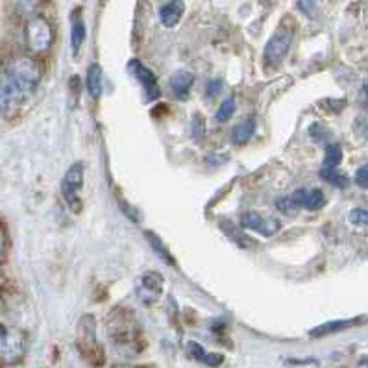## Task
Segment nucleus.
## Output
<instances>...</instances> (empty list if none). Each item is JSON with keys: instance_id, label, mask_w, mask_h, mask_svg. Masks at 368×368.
Here are the masks:
<instances>
[{"instance_id": "nucleus-33", "label": "nucleus", "mask_w": 368, "mask_h": 368, "mask_svg": "<svg viewBox=\"0 0 368 368\" xmlns=\"http://www.w3.org/2000/svg\"><path fill=\"white\" fill-rule=\"evenodd\" d=\"M222 91V81L213 80L207 84V97H217Z\"/></svg>"}, {"instance_id": "nucleus-22", "label": "nucleus", "mask_w": 368, "mask_h": 368, "mask_svg": "<svg viewBox=\"0 0 368 368\" xmlns=\"http://www.w3.org/2000/svg\"><path fill=\"white\" fill-rule=\"evenodd\" d=\"M320 178L326 180L328 184L335 185V187H340V189H345L346 185H348V178H346L342 173H339L337 168L322 167V171H320Z\"/></svg>"}, {"instance_id": "nucleus-10", "label": "nucleus", "mask_w": 368, "mask_h": 368, "mask_svg": "<svg viewBox=\"0 0 368 368\" xmlns=\"http://www.w3.org/2000/svg\"><path fill=\"white\" fill-rule=\"evenodd\" d=\"M241 226L244 230L255 231L259 235L263 237H272L276 235L278 231L282 230V222L276 219H269V217H263V215L253 213V211H248L241 217Z\"/></svg>"}, {"instance_id": "nucleus-13", "label": "nucleus", "mask_w": 368, "mask_h": 368, "mask_svg": "<svg viewBox=\"0 0 368 368\" xmlns=\"http://www.w3.org/2000/svg\"><path fill=\"white\" fill-rule=\"evenodd\" d=\"M187 350H189V356L193 357V359L204 362V365H207V367L217 368V367H220L222 362H224V356H222V354H213V351H207L204 346L198 345V342H195V340L187 342Z\"/></svg>"}, {"instance_id": "nucleus-20", "label": "nucleus", "mask_w": 368, "mask_h": 368, "mask_svg": "<svg viewBox=\"0 0 368 368\" xmlns=\"http://www.w3.org/2000/svg\"><path fill=\"white\" fill-rule=\"evenodd\" d=\"M253 130H255V121H253V119H248V121L241 122L239 126L233 128V132H231V141L235 144L248 143L250 137L253 135Z\"/></svg>"}, {"instance_id": "nucleus-27", "label": "nucleus", "mask_w": 368, "mask_h": 368, "mask_svg": "<svg viewBox=\"0 0 368 368\" xmlns=\"http://www.w3.org/2000/svg\"><path fill=\"white\" fill-rule=\"evenodd\" d=\"M191 133H193V137L196 141H200L204 137V133H206V121H204V117L195 115L193 117V122H191Z\"/></svg>"}, {"instance_id": "nucleus-32", "label": "nucleus", "mask_w": 368, "mask_h": 368, "mask_svg": "<svg viewBox=\"0 0 368 368\" xmlns=\"http://www.w3.org/2000/svg\"><path fill=\"white\" fill-rule=\"evenodd\" d=\"M309 133H311V137L315 139V141H320V143H322L326 137H329V133L326 132L322 126H318V124H313V126H311V130H309Z\"/></svg>"}, {"instance_id": "nucleus-5", "label": "nucleus", "mask_w": 368, "mask_h": 368, "mask_svg": "<svg viewBox=\"0 0 368 368\" xmlns=\"http://www.w3.org/2000/svg\"><path fill=\"white\" fill-rule=\"evenodd\" d=\"M26 335L17 328H0V365L13 367L24 359Z\"/></svg>"}, {"instance_id": "nucleus-9", "label": "nucleus", "mask_w": 368, "mask_h": 368, "mask_svg": "<svg viewBox=\"0 0 368 368\" xmlns=\"http://www.w3.org/2000/svg\"><path fill=\"white\" fill-rule=\"evenodd\" d=\"M163 289H165V278L155 271H148L141 274L135 287V294L141 304L144 305H154L157 300L162 298Z\"/></svg>"}, {"instance_id": "nucleus-18", "label": "nucleus", "mask_w": 368, "mask_h": 368, "mask_svg": "<svg viewBox=\"0 0 368 368\" xmlns=\"http://www.w3.org/2000/svg\"><path fill=\"white\" fill-rule=\"evenodd\" d=\"M144 237H146V241L150 242V246L157 253V258L162 259L163 263H167V265L174 267L176 265V261H174V255L168 252V248L165 246V242L162 241V237H157L152 231H144Z\"/></svg>"}, {"instance_id": "nucleus-16", "label": "nucleus", "mask_w": 368, "mask_h": 368, "mask_svg": "<svg viewBox=\"0 0 368 368\" xmlns=\"http://www.w3.org/2000/svg\"><path fill=\"white\" fill-rule=\"evenodd\" d=\"M70 21H72V26H70V46H72V52L78 54L81 48V45L86 43V23H84V17L80 15V10H76L70 15Z\"/></svg>"}, {"instance_id": "nucleus-14", "label": "nucleus", "mask_w": 368, "mask_h": 368, "mask_svg": "<svg viewBox=\"0 0 368 368\" xmlns=\"http://www.w3.org/2000/svg\"><path fill=\"white\" fill-rule=\"evenodd\" d=\"M193 84H195V75L189 72V70H178V72H174L171 76V89L180 100H185L189 97Z\"/></svg>"}, {"instance_id": "nucleus-34", "label": "nucleus", "mask_w": 368, "mask_h": 368, "mask_svg": "<svg viewBox=\"0 0 368 368\" xmlns=\"http://www.w3.org/2000/svg\"><path fill=\"white\" fill-rule=\"evenodd\" d=\"M345 100H339V102H335V100H326V102L322 104L324 108H328L331 113H337V111H340L342 108H345Z\"/></svg>"}, {"instance_id": "nucleus-24", "label": "nucleus", "mask_w": 368, "mask_h": 368, "mask_svg": "<svg viewBox=\"0 0 368 368\" xmlns=\"http://www.w3.org/2000/svg\"><path fill=\"white\" fill-rule=\"evenodd\" d=\"M235 113V98H226L224 102L220 104V108L217 110V122H228L231 119V115Z\"/></svg>"}, {"instance_id": "nucleus-38", "label": "nucleus", "mask_w": 368, "mask_h": 368, "mask_svg": "<svg viewBox=\"0 0 368 368\" xmlns=\"http://www.w3.org/2000/svg\"><path fill=\"white\" fill-rule=\"evenodd\" d=\"M102 2H108V0H102Z\"/></svg>"}, {"instance_id": "nucleus-3", "label": "nucleus", "mask_w": 368, "mask_h": 368, "mask_svg": "<svg viewBox=\"0 0 368 368\" xmlns=\"http://www.w3.org/2000/svg\"><path fill=\"white\" fill-rule=\"evenodd\" d=\"M6 70L8 75L15 80V84L23 89L26 97L37 89L41 76H43L41 65L32 56H17V58H13Z\"/></svg>"}, {"instance_id": "nucleus-11", "label": "nucleus", "mask_w": 368, "mask_h": 368, "mask_svg": "<svg viewBox=\"0 0 368 368\" xmlns=\"http://www.w3.org/2000/svg\"><path fill=\"white\" fill-rule=\"evenodd\" d=\"M128 67L132 70V75L141 81V86L144 87V93H146V98H148V100H155V98L159 97L157 78H155L154 72H152L146 65H143L141 61H137V59H132Z\"/></svg>"}, {"instance_id": "nucleus-17", "label": "nucleus", "mask_w": 368, "mask_h": 368, "mask_svg": "<svg viewBox=\"0 0 368 368\" xmlns=\"http://www.w3.org/2000/svg\"><path fill=\"white\" fill-rule=\"evenodd\" d=\"M86 87L93 100L100 98V95H102V67H100V64L89 65L86 76Z\"/></svg>"}, {"instance_id": "nucleus-35", "label": "nucleus", "mask_w": 368, "mask_h": 368, "mask_svg": "<svg viewBox=\"0 0 368 368\" xmlns=\"http://www.w3.org/2000/svg\"><path fill=\"white\" fill-rule=\"evenodd\" d=\"M357 368H368V357H362L359 365H357Z\"/></svg>"}, {"instance_id": "nucleus-25", "label": "nucleus", "mask_w": 368, "mask_h": 368, "mask_svg": "<svg viewBox=\"0 0 368 368\" xmlns=\"http://www.w3.org/2000/svg\"><path fill=\"white\" fill-rule=\"evenodd\" d=\"M41 6V0H17V12L23 17H34Z\"/></svg>"}, {"instance_id": "nucleus-36", "label": "nucleus", "mask_w": 368, "mask_h": 368, "mask_svg": "<svg viewBox=\"0 0 368 368\" xmlns=\"http://www.w3.org/2000/svg\"><path fill=\"white\" fill-rule=\"evenodd\" d=\"M113 368H141V367H133V365H115Z\"/></svg>"}, {"instance_id": "nucleus-6", "label": "nucleus", "mask_w": 368, "mask_h": 368, "mask_svg": "<svg viewBox=\"0 0 368 368\" xmlns=\"http://www.w3.org/2000/svg\"><path fill=\"white\" fill-rule=\"evenodd\" d=\"M84 173H86V165L81 162L72 163L67 173L64 176V182H61V193H64V198L67 202V206L70 207V211L76 215L81 213L84 209V202L80 198L81 187H84Z\"/></svg>"}, {"instance_id": "nucleus-2", "label": "nucleus", "mask_w": 368, "mask_h": 368, "mask_svg": "<svg viewBox=\"0 0 368 368\" xmlns=\"http://www.w3.org/2000/svg\"><path fill=\"white\" fill-rule=\"evenodd\" d=\"M76 348L81 359L95 368H100L106 362L102 345L98 342L97 320L93 315H84L76 324Z\"/></svg>"}, {"instance_id": "nucleus-29", "label": "nucleus", "mask_w": 368, "mask_h": 368, "mask_svg": "<svg viewBox=\"0 0 368 368\" xmlns=\"http://www.w3.org/2000/svg\"><path fill=\"white\" fill-rule=\"evenodd\" d=\"M350 222L357 226H368V209L365 207H356L350 211Z\"/></svg>"}, {"instance_id": "nucleus-12", "label": "nucleus", "mask_w": 368, "mask_h": 368, "mask_svg": "<svg viewBox=\"0 0 368 368\" xmlns=\"http://www.w3.org/2000/svg\"><path fill=\"white\" fill-rule=\"evenodd\" d=\"M293 200L296 202V206L309 209V211H317L326 206V196L320 189H298L294 191Z\"/></svg>"}, {"instance_id": "nucleus-28", "label": "nucleus", "mask_w": 368, "mask_h": 368, "mask_svg": "<svg viewBox=\"0 0 368 368\" xmlns=\"http://www.w3.org/2000/svg\"><path fill=\"white\" fill-rule=\"evenodd\" d=\"M296 6H298V10L304 15H307V17H315L317 15V0H296Z\"/></svg>"}, {"instance_id": "nucleus-37", "label": "nucleus", "mask_w": 368, "mask_h": 368, "mask_svg": "<svg viewBox=\"0 0 368 368\" xmlns=\"http://www.w3.org/2000/svg\"><path fill=\"white\" fill-rule=\"evenodd\" d=\"M362 93H365V97L368 98V84H365V87H362Z\"/></svg>"}, {"instance_id": "nucleus-30", "label": "nucleus", "mask_w": 368, "mask_h": 368, "mask_svg": "<svg viewBox=\"0 0 368 368\" xmlns=\"http://www.w3.org/2000/svg\"><path fill=\"white\" fill-rule=\"evenodd\" d=\"M8 255V233H6V226L2 224L0 220V265L6 261Z\"/></svg>"}, {"instance_id": "nucleus-21", "label": "nucleus", "mask_w": 368, "mask_h": 368, "mask_svg": "<svg viewBox=\"0 0 368 368\" xmlns=\"http://www.w3.org/2000/svg\"><path fill=\"white\" fill-rule=\"evenodd\" d=\"M357 320H333V322L322 324V326H318V328L311 329V337H326V335H331L335 331H340V329H346L354 326Z\"/></svg>"}, {"instance_id": "nucleus-7", "label": "nucleus", "mask_w": 368, "mask_h": 368, "mask_svg": "<svg viewBox=\"0 0 368 368\" xmlns=\"http://www.w3.org/2000/svg\"><path fill=\"white\" fill-rule=\"evenodd\" d=\"M293 28L285 23L278 26V30L267 43L265 52H263V59H265L267 67H278L285 59L289 48L293 45Z\"/></svg>"}, {"instance_id": "nucleus-31", "label": "nucleus", "mask_w": 368, "mask_h": 368, "mask_svg": "<svg viewBox=\"0 0 368 368\" xmlns=\"http://www.w3.org/2000/svg\"><path fill=\"white\" fill-rule=\"evenodd\" d=\"M356 184L362 189H368V165L361 167L356 173Z\"/></svg>"}, {"instance_id": "nucleus-26", "label": "nucleus", "mask_w": 368, "mask_h": 368, "mask_svg": "<svg viewBox=\"0 0 368 368\" xmlns=\"http://www.w3.org/2000/svg\"><path fill=\"white\" fill-rule=\"evenodd\" d=\"M276 209L280 213L289 215V217H291V215L298 213L300 207L296 206V202L293 200V196H283V198L276 200Z\"/></svg>"}, {"instance_id": "nucleus-15", "label": "nucleus", "mask_w": 368, "mask_h": 368, "mask_svg": "<svg viewBox=\"0 0 368 368\" xmlns=\"http://www.w3.org/2000/svg\"><path fill=\"white\" fill-rule=\"evenodd\" d=\"M184 0H171V2H167V4L159 10V19H162L163 26L174 28V26L182 21V17H184Z\"/></svg>"}, {"instance_id": "nucleus-4", "label": "nucleus", "mask_w": 368, "mask_h": 368, "mask_svg": "<svg viewBox=\"0 0 368 368\" xmlns=\"http://www.w3.org/2000/svg\"><path fill=\"white\" fill-rule=\"evenodd\" d=\"M24 39L26 46L32 54H45L50 50L52 41H54V32H52L50 23L41 15H34L26 21L24 26Z\"/></svg>"}, {"instance_id": "nucleus-23", "label": "nucleus", "mask_w": 368, "mask_h": 368, "mask_svg": "<svg viewBox=\"0 0 368 368\" xmlns=\"http://www.w3.org/2000/svg\"><path fill=\"white\" fill-rule=\"evenodd\" d=\"M340 159H342V150L339 144H328L326 146V154H324V167L337 168Z\"/></svg>"}, {"instance_id": "nucleus-19", "label": "nucleus", "mask_w": 368, "mask_h": 368, "mask_svg": "<svg viewBox=\"0 0 368 368\" xmlns=\"http://www.w3.org/2000/svg\"><path fill=\"white\" fill-rule=\"evenodd\" d=\"M220 228H222V231H224L226 235L230 237V239H233V241H235V244H239L241 248L255 246V242H253L250 237H246L244 233H241V231L237 230L235 224H233V222H230V220H222V222H220Z\"/></svg>"}, {"instance_id": "nucleus-1", "label": "nucleus", "mask_w": 368, "mask_h": 368, "mask_svg": "<svg viewBox=\"0 0 368 368\" xmlns=\"http://www.w3.org/2000/svg\"><path fill=\"white\" fill-rule=\"evenodd\" d=\"M106 335L117 354L137 357L144 350V333L132 309L117 307L106 318Z\"/></svg>"}, {"instance_id": "nucleus-8", "label": "nucleus", "mask_w": 368, "mask_h": 368, "mask_svg": "<svg viewBox=\"0 0 368 368\" xmlns=\"http://www.w3.org/2000/svg\"><path fill=\"white\" fill-rule=\"evenodd\" d=\"M26 98L24 91L15 84L8 70L0 72V117L12 115Z\"/></svg>"}]
</instances>
